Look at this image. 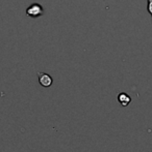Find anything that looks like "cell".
Listing matches in <instances>:
<instances>
[{"mask_svg": "<svg viewBox=\"0 0 152 152\" xmlns=\"http://www.w3.org/2000/svg\"><path fill=\"white\" fill-rule=\"evenodd\" d=\"M44 15V7L40 3H33L26 8V16L29 18L37 19Z\"/></svg>", "mask_w": 152, "mask_h": 152, "instance_id": "6da1fadb", "label": "cell"}, {"mask_svg": "<svg viewBox=\"0 0 152 152\" xmlns=\"http://www.w3.org/2000/svg\"><path fill=\"white\" fill-rule=\"evenodd\" d=\"M38 78H39V83H40L41 86L45 87V88H48L52 85L53 79L50 75L46 74V72H38Z\"/></svg>", "mask_w": 152, "mask_h": 152, "instance_id": "7a4b0ae2", "label": "cell"}, {"mask_svg": "<svg viewBox=\"0 0 152 152\" xmlns=\"http://www.w3.org/2000/svg\"><path fill=\"white\" fill-rule=\"evenodd\" d=\"M118 102H120V104L122 107H127L130 104V102H131V97L127 93L122 92V93H120L118 95Z\"/></svg>", "mask_w": 152, "mask_h": 152, "instance_id": "3957f363", "label": "cell"}, {"mask_svg": "<svg viewBox=\"0 0 152 152\" xmlns=\"http://www.w3.org/2000/svg\"><path fill=\"white\" fill-rule=\"evenodd\" d=\"M147 10L152 17V0H147Z\"/></svg>", "mask_w": 152, "mask_h": 152, "instance_id": "277c9868", "label": "cell"}]
</instances>
